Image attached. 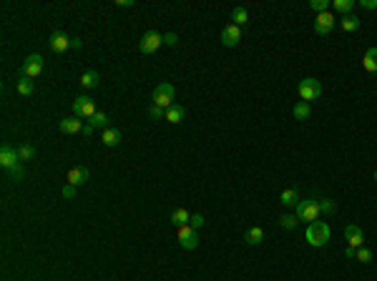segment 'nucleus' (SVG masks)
<instances>
[{
	"mask_svg": "<svg viewBox=\"0 0 377 281\" xmlns=\"http://www.w3.org/2000/svg\"><path fill=\"white\" fill-rule=\"evenodd\" d=\"M305 236H307V244H310V246L322 249V246H327V241H329V226H327L324 221H312V224H307Z\"/></svg>",
	"mask_w": 377,
	"mask_h": 281,
	"instance_id": "1",
	"label": "nucleus"
},
{
	"mask_svg": "<svg viewBox=\"0 0 377 281\" xmlns=\"http://www.w3.org/2000/svg\"><path fill=\"white\" fill-rule=\"evenodd\" d=\"M299 98L305 101V103H312V101H317L319 96H322V83L317 78H302L299 80Z\"/></svg>",
	"mask_w": 377,
	"mask_h": 281,
	"instance_id": "2",
	"label": "nucleus"
},
{
	"mask_svg": "<svg viewBox=\"0 0 377 281\" xmlns=\"http://www.w3.org/2000/svg\"><path fill=\"white\" fill-rule=\"evenodd\" d=\"M161 46H164V35H159L156 30H148V33H143V35H141V40H138V51H141L143 56L156 53Z\"/></svg>",
	"mask_w": 377,
	"mask_h": 281,
	"instance_id": "3",
	"label": "nucleus"
},
{
	"mask_svg": "<svg viewBox=\"0 0 377 281\" xmlns=\"http://www.w3.org/2000/svg\"><path fill=\"white\" fill-rule=\"evenodd\" d=\"M174 96H176L174 86L169 83V80H164V83H159V86L154 88V106L171 108V106H174Z\"/></svg>",
	"mask_w": 377,
	"mask_h": 281,
	"instance_id": "4",
	"label": "nucleus"
},
{
	"mask_svg": "<svg viewBox=\"0 0 377 281\" xmlns=\"http://www.w3.org/2000/svg\"><path fill=\"white\" fill-rule=\"evenodd\" d=\"M317 216H319V201L307 198V201H299L297 204V219L299 221L312 224V221H317Z\"/></svg>",
	"mask_w": 377,
	"mask_h": 281,
	"instance_id": "5",
	"label": "nucleus"
},
{
	"mask_svg": "<svg viewBox=\"0 0 377 281\" xmlns=\"http://www.w3.org/2000/svg\"><path fill=\"white\" fill-rule=\"evenodd\" d=\"M176 238H179L181 249H186V251H194L199 246V233H196V228H191L188 224L176 228Z\"/></svg>",
	"mask_w": 377,
	"mask_h": 281,
	"instance_id": "6",
	"label": "nucleus"
},
{
	"mask_svg": "<svg viewBox=\"0 0 377 281\" xmlns=\"http://www.w3.org/2000/svg\"><path fill=\"white\" fill-rule=\"evenodd\" d=\"M73 113L78 118H93L98 111H96V101L91 96H78L73 101Z\"/></svg>",
	"mask_w": 377,
	"mask_h": 281,
	"instance_id": "7",
	"label": "nucleus"
},
{
	"mask_svg": "<svg viewBox=\"0 0 377 281\" xmlns=\"http://www.w3.org/2000/svg\"><path fill=\"white\" fill-rule=\"evenodd\" d=\"M18 164H23L20 156H18V148H13L10 143H3V148H0V166L8 171V169H13Z\"/></svg>",
	"mask_w": 377,
	"mask_h": 281,
	"instance_id": "8",
	"label": "nucleus"
},
{
	"mask_svg": "<svg viewBox=\"0 0 377 281\" xmlns=\"http://www.w3.org/2000/svg\"><path fill=\"white\" fill-rule=\"evenodd\" d=\"M41 70H43V56L33 53V56L25 58V63H23V75L25 78H38V75H41Z\"/></svg>",
	"mask_w": 377,
	"mask_h": 281,
	"instance_id": "9",
	"label": "nucleus"
},
{
	"mask_svg": "<svg viewBox=\"0 0 377 281\" xmlns=\"http://www.w3.org/2000/svg\"><path fill=\"white\" fill-rule=\"evenodd\" d=\"M48 46H51V51H53V53H63V51H68V48H70V38H68V33L56 30V33H51Z\"/></svg>",
	"mask_w": 377,
	"mask_h": 281,
	"instance_id": "10",
	"label": "nucleus"
},
{
	"mask_svg": "<svg viewBox=\"0 0 377 281\" xmlns=\"http://www.w3.org/2000/svg\"><path fill=\"white\" fill-rule=\"evenodd\" d=\"M239 40H242V28H239V25L232 23V25H226V28L221 30V43H224L226 48H234Z\"/></svg>",
	"mask_w": 377,
	"mask_h": 281,
	"instance_id": "11",
	"label": "nucleus"
},
{
	"mask_svg": "<svg viewBox=\"0 0 377 281\" xmlns=\"http://www.w3.org/2000/svg\"><path fill=\"white\" fill-rule=\"evenodd\" d=\"M334 28V15L332 13H319L317 20H314V33L317 35H329Z\"/></svg>",
	"mask_w": 377,
	"mask_h": 281,
	"instance_id": "12",
	"label": "nucleus"
},
{
	"mask_svg": "<svg viewBox=\"0 0 377 281\" xmlns=\"http://www.w3.org/2000/svg\"><path fill=\"white\" fill-rule=\"evenodd\" d=\"M345 238H347V244H350L352 249H360V246L365 244V233H362V228L355 226V224L345 226Z\"/></svg>",
	"mask_w": 377,
	"mask_h": 281,
	"instance_id": "13",
	"label": "nucleus"
},
{
	"mask_svg": "<svg viewBox=\"0 0 377 281\" xmlns=\"http://www.w3.org/2000/svg\"><path fill=\"white\" fill-rule=\"evenodd\" d=\"M58 128H61L63 133H83V123L78 120V115L61 118V120H58Z\"/></svg>",
	"mask_w": 377,
	"mask_h": 281,
	"instance_id": "14",
	"label": "nucleus"
},
{
	"mask_svg": "<svg viewBox=\"0 0 377 281\" xmlns=\"http://www.w3.org/2000/svg\"><path fill=\"white\" fill-rule=\"evenodd\" d=\"M88 178H91V173H88V169H83V166H75V169H70V171H68V183H70V186H75V188L83 186Z\"/></svg>",
	"mask_w": 377,
	"mask_h": 281,
	"instance_id": "15",
	"label": "nucleus"
},
{
	"mask_svg": "<svg viewBox=\"0 0 377 281\" xmlns=\"http://www.w3.org/2000/svg\"><path fill=\"white\" fill-rule=\"evenodd\" d=\"M362 68H365L367 73H377V48H375V46L367 48V53H365V58H362Z\"/></svg>",
	"mask_w": 377,
	"mask_h": 281,
	"instance_id": "16",
	"label": "nucleus"
},
{
	"mask_svg": "<svg viewBox=\"0 0 377 281\" xmlns=\"http://www.w3.org/2000/svg\"><path fill=\"white\" fill-rule=\"evenodd\" d=\"M101 141H103V146H108V148L119 146V143H121V131H119V128H106L103 136H101Z\"/></svg>",
	"mask_w": 377,
	"mask_h": 281,
	"instance_id": "17",
	"label": "nucleus"
},
{
	"mask_svg": "<svg viewBox=\"0 0 377 281\" xmlns=\"http://www.w3.org/2000/svg\"><path fill=\"white\" fill-rule=\"evenodd\" d=\"M186 118V108L184 106H171V108H166V120L169 123H181V120Z\"/></svg>",
	"mask_w": 377,
	"mask_h": 281,
	"instance_id": "18",
	"label": "nucleus"
},
{
	"mask_svg": "<svg viewBox=\"0 0 377 281\" xmlns=\"http://www.w3.org/2000/svg\"><path fill=\"white\" fill-rule=\"evenodd\" d=\"M292 113H294V118H297V120H307V118L312 115V106H310V103H305V101H297V103H294V108H292Z\"/></svg>",
	"mask_w": 377,
	"mask_h": 281,
	"instance_id": "19",
	"label": "nucleus"
},
{
	"mask_svg": "<svg viewBox=\"0 0 377 281\" xmlns=\"http://www.w3.org/2000/svg\"><path fill=\"white\" fill-rule=\"evenodd\" d=\"M244 241H247L249 246H259L261 241H264V231H261L259 226H251V228L244 233Z\"/></svg>",
	"mask_w": 377,
	"mask_h": 281,
	"instance_id": "20",
	"label": "nucleus"
},
{
	"mask_svg": "<svg viewBox=\"0 0 377 281\" xmlns=\"http://www.w3.org/2000/svg\"><path fill=\"white\" fill-rule=\"evenodd\" d=\"M279 204H282V206H297V204H299V193H297V188H284L282 196H279Z\"/></svg>",
	"mask_w": 377,
	"mask_h": 281,
	"instance_id": "21",
	"label": "nucleus"
},
{
	"mask_svg": "<svg viewBox=\"0 0 377 281\" xmlns=\"http://www.w3.org/2000/svg\"><path fill=\"white\" fill-rule=\"evenodd\" d=\"M88 126H91L93 131H96V128L106 131V128H108V115H106L103 111H98V113H96L93 118H88Z\"/></svg>",
	"mask_w": 377,
	"mask_h": 281,
	"instance_id": "22",
	"label": "nucleus"
},
{
	"mask_svg": "<svg viewBox=\"0 0 377 281\" xmlns=\"http://www.w3.org/2000/svg\"><path fill=\"white\" fill-rule=\"evenodd\" d=\"M188 219H191V214H188L186 209H174V214H171V224H174L176 228H179V226H186Z\"/></svg>",
	"mask_w": 377,
	"mask_h": 281,
	"instance_id": "23",
	"label": "nucleus"
},
{
	"mask_svg": "<svg viewBox=\"0 0 377 281\" xmlns=\"http://www.w3.org/2000/svg\"><path fill=\"white\" fill-rule=\"evenodd\" d=\"M332 5H334V10H337V13L350 15V13H352V8L357 5V0H332Z\"/></svg>",
	"mask_w": 377,
	"mask_h": 281,
	"instance_id": "24",
	"label": "nucleus"
},
{
	"mask_svg": "<svg viewBox=\"0 0 377 281\" xmlns=\"http://www.w3.org/2000/svg\"><path fill=\"white\" fill-rule=\"evenodd\" d=\"M98 80H101V75H98L96 70H86V73L81 75V86H83V88H96Z\"/></svg>",
	"mask_w": 377,
	"mask_h": 281,
	"instance_id": "25",
	"label": "nucleus"
},
{
	"mask_svg": "<svg viewBox=\"0 0 377 281\" xmlns=\"http://www.w3.org/2000/svg\"><path fill=\"white\" fill-rule=\"evenodd\" d=\"M33 91H35V80L23 75V78L18 80V93H20V96H33Z\"/></svg>",
	"mask_w": 377,
	"mask_h": 281,
	"instance_id": "26",
	"label": "nucleus"
},
{
	"mask_svg": "<svg viewBox=\"0 0 377 281\" xmlns=\"http://www.w3.org/2000/svg\"><path fill=\"white\" fill-rule=\"evenodd\" d=\"M339 25H342V30H347V33H355L357 28H360V18L357 15H342V20H339Z\"/></svg>",
	"mask_w": 377,
	"mask_h": 281,
	"instance_id": "27",
	"label": "nucleus"
},
{
	"mask_svg": "<svg viewBox=\"0 0 377 281\" xmlns=\"http://www.w3.org/2000/svg\"><path fill=\"white\" fill-rule=\"evenodd\" d=\"M232 20H234V25H244V23H249V10L247 8H242V5H237L234 10H232Z\"/></svg>",
	"mask_w": 377,
	"mask_h": 281,
	"instance_id": "28",
	"label": "nucleus"
},
{
	"mask_svg": "<svg viewBox=\"0 0 377 281\" xmlns=\"http://www.w3.org/2000/svg\"><path fill=\"white\" fill-rule=\"evenodd\" d=\"M18 156H20V161H30L35 156V148L30 143H23V146H18Z\"/></svg>",
	"mask_w": 377,
	"mask_h": 281,
	"instance_id": "29",
	"label": "nucleus"
},
{
	"mask_svg": "<svg viewBox=\"0 0 377 281\" xmlns=\"http://www.w3.org/2000/svg\"><path fill=\"white\" fill-rule=\"evenodd\" d=\"M332 3H329V0H310V8L319 15V13H327V8H329Z\"/></svg>",
	"mask_w": 377,
	"mask_h": 281,
	"instance_id": "30",
	"label": "nucleus"
},
{
	"mask_svg": "<svg viewBox=\"0 0 377 281\" xmlns=\"http://www.w3.org/2000/svg\"><path fill=\"white\" fill-rule=\"evenodd\" d=\"M334 211H337L334 201H329V198H322V201H319V214H327V216H332Z\"/></svg>",
	"mask_w": 377,
	"mask_h": 281,
	"instance_id": "31",
	"label": "nucleus"
},
{
	"mask_svg": "<svg viewBox=\"0 0 377 281\" xmlns=\"http://www.w3.org/2000/svg\"><path fill=\"white\" fill-rule=\"evenodd\" d=\"M297 214H284L282 219H279V224H282V228H294L297 226Z\"/></svg>",
	"mask_w": 377,
	"mask_h": 281,
	"instance_id": "32",
	"label": "nucleus"
},
{
	"mask_svg": "<svg viewBox=\"0 0 377 281\" xmlns=\"http://www.w3.org/2000/svg\"><path fill=\"white\" fill-rule=\"evenodd\" d=\"M8 176H10V181H23V176H25V171H23V166L18 164V166H13V169H8Z\"/></svg>",
	"mask_w": 377,
	"mask_h": 281,
	"instance_id": "33",
	"label": "nucleus"
},
{
	"mask_svg": "<svg viewBox=\"0 0 377 281\" xmlns=\"http://www.w3.org/2000/svg\"><path fill=\"white\" fill-rule=\"evenodd\" d=\"M355 259H357L360 264H370V261H372V251H370V249H365V246H360Z\"/></svg>",
	"mask_w": 377,
	"mask_h": 281,
	"instance_id": "34",
	"label": "nucleus"
},
{
	"mask_svg": "<svg viewBox=\"0 0 377 281\" xmlns=\"http://www.w3.org/2000/svg\"><path fill=\"white\" fill-rule=\"evenodd\" d=\"M148 115L154 118V120H159V118H166V108H161V106H151V108H148Z\"/></svg>",
	"mask_w": 377,
	"mask_h": 281,
	"instance_id": "35",
	"label": "nucleus"
},
{
	"mask_svg": "<svg viewBox=\"0 0 377 281\" xmlns=\"http://www.w3.org/2000/svg\"><path fill=\"white\" fill-rule=\"evenodd\" d=\"M206 221H204V216L201 214H191V219H188V226H191V228H201Z\"/></svg>",
	"mask_w": 377,
	"mask_h": 281,
	"instance_id": "36",
	"label": "nucleus"
},
{
	"mask_svg": "<svg viewBox=\"0 0 377 281\" xmlns=\"http://www.w3.org/2000/svg\"><path fill=\"white\" fill-rule=\"evenodd\" d=\"M61 196H63V198H68V201H70V198H75V186H70V183H68V186H63Z\"/></svg>",
	"mask_w": 377,
	"mask_h": 281,
	"instance_id": "37",
	"label": "nucleus"
},
{
	"mask_svg": "<svg viewBox=\"0 0 377 281\" xmlns=\"http://www.w3.org/2000/svg\"><path fill=\"white\" fill-rule=\"evenodd\" d=\"M357 5L365 8V10H375V8H377V0H357Z\"/></svg>",
	"mask_w": 377,
	"mask_h": 281,
	"instance_id": "38",
	"label": "nucleus"
},
{
	"mask_svg": "<svg viewBox=\"0 0 377 281\" xmlns=\"http://www.w3.org/2000/svg\"><path fill=\"white\" fill-rule=\"evenodd\" d=\"M179 43V35L176 33H166L164 35V46H176Z\"/></svg>",
	"mask_w": 377,
	"mask_h": 281,
	"instance_id": "39",
	"label": "nucleus"
},
{
	"mask_svg": "<svg viewBox=\"0 0 377 281\" xmlns=\"http://www.w3.org/2000/svg\"><path fill=\"white\" fill-rule=\"evenodd\" d=\"M116 8H133V0H116Z\"/></svg>",
	"mask_w": 377,
	"mask_h": 281,
	"instance_id": "40",
	"label": "nucleus"
},
{
	"mask_svg": "<svg viewBox=\"0 0 377 281\" xmlns=\"http://www.w3.org/2000/svg\"><path fill=\"white\" fill-rule=\"evenodd\" d=\"M345 256H347V259H355V256H357V249L347 246V249H345Z\"/></svg>",
	"mask_w": 377,
	"mask_h": 281,
	"instance_id": "41",
	"label": "nucleus"
},
{
	"mask_svg": "<svg viewBox=\"0 0 377 281\" xmlns=\"http://www.w3.org/2000/svg\"><path fill=\"white\" fill-rule=\"evenodd\" d=\"M83 43H81V38H70V48H75V51H78Z\"/></svg>",
	"mask_w": 377,
	"mask_h": 281,
	"instance_id": "42",
	"label": "nucleus"
},
{
	"mask_svg": "<svg viewBox=\"0 0 377 281\" xmlns=\"http://www.w3.org/2000/svg\"><path fill=\"white\" fill-rule=\"evenodd\" d=\"M83 136H93V128H91V126H88V123H86V126H83Z\"/></svg>",
	"mask_w": 377,
	"mask_h": 281,
	"instance_id": "43",
	"label": "nucleus"
},
{
	"mask_svg": "<svg viewBox=\"0 0 377 281\" xmlns=\"http://www.w3.org/2000/svg\"><path fill=\"white\" fill-rule=\"evenodd\" d=\"M375 181H377V169H375Z\"/></svg>",
	"mask_w": 377,
	"mask_h": 281,
	"instance_id": "44",
	"label": "nucleus"
}]
</instances>
